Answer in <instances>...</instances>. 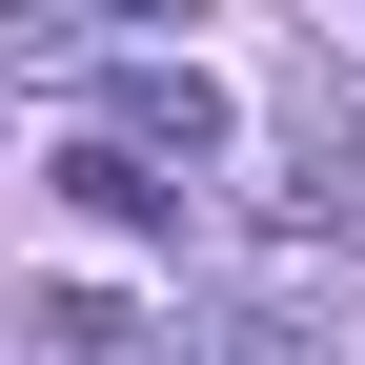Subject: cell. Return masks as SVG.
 Instances as JSON below:
<instances>
[{
  "label": "cell",
  "mask_w": 365,
  "mask_h": 365,
  "mask_svg": "<svg viewBox=\"0 0 365 365\" xmlns=\"http://www.w3.org/2000/svg\"><path fill=\"white\" fill-rule=\"evenodd\" d=\"M102 143H143V163H203V143H223V81H203V61H122V122H102Z\"/></svg>",
  "instance_id": "1"
},
{
  "label": "cell",
  "mask_w": 365,
  "mask_h": 365,
  "mask_svg": "<svg viewBox=\"0 0 365 365\" xmlns=\"http://www.w3.org/2000/svg\"><path fill=\"white\" fill-rule=\"evenodd\" d=\"M61 203H81V223H182V182H163L143 143H61Z\"/></svg>",
  "instance_id": "2"
},
{
  "label": "cell",
  "mask_w": 365,
  "mask_h": 365,
  "mask_svg": "<svg viewBox=\"0 0 365 365\" xmlns=\"http://www.w3.org/2000/svg\"><path fill=\"white\" fill-rule=\"evenodd\" d=\"M284 182H304V223H345V244H365V122H345V102L304 122V163H284Z\"/></svg>",
  "instance_id": "3"
},
{
  "label": "cell",
  "mask_w": 365,
  "mask_h": 365,
  "mask_svg": "<svg viewBox=\"0 0 365 365\" xmlns=\"http://www.w3.org/2000/svg\"><path fill=\"white\" fill-rule=\"evenodd\" d=\"M143 365H304L284 325H182V345H143Z\"/></svg>",
  "instance_id": "4"
}]
</instances>
